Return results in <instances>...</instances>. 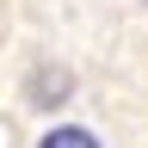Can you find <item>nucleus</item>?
Returning <instances> with one entry per match:
<instances>
[{
  "label": "nucleus",
  "mask_w": 148,
  "mask_h": 148,
  "mask_svg": "<svg viewBox=\"0 0 148 148\" xmlns=\"http://www.w3.org/2000/svg\"><path fill=\"white\" fill-rule=\"evenodd\" d=\"M37 148H99V136H92L86 123H56V130H49Z\"/></svg>",
  "instance_id": "f257e3e1"
},
{
  "label": "nucleus",
  "mask_w": 148,
  "mask_h": 148,
  "mask_svg": "<svg viewBox=\"0 0 148 148\" xmlns=\"http://www.w3.org/2000/svg\"><path fill=\"white\" fill-rule=\"evenodd\" d=\"M56 99H68V86H62V74H37V86H31V105H56Z\"/></svg>",
  "instance_id": "f03ea898"
}]
</instances>
